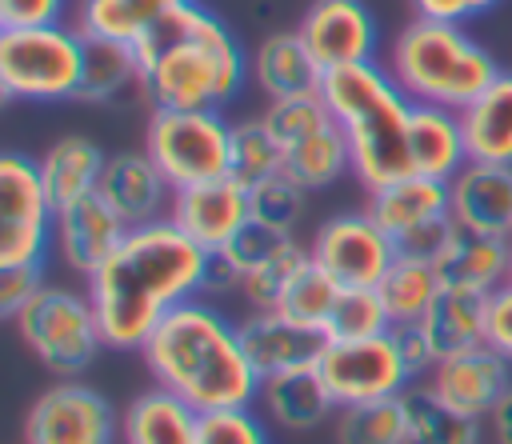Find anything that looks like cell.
I'll return each instance as SVG.
<instances>
[{
	"instance_id": "obj_15",
	"label": "cell",
	"mask_w": 512,
	"mask_h": 444,
	"mask_svg": "<svg viewBox=\"0 0 512 444\" xmlns=\"http://www.w3.org/2000/svg\"><path fill=\"white\" fill-rule=\"evenodd\" d=\"M428 388L456 412L472 420H488L512 388V364L496 348L476 344L468 352L440 356L436 368L428 372Z\"/></svg>"
},
{
	"instance_id": "obj_48",
	"label": "cell",
	"mask_w": 512,
	"mask_h": 444,
	"mask_svg": "<svg viewBox=\"0 0 512 444\" xmlns=\"http://www.w3.org/2000/svg\"><path fill=\"white\" fill-rule=\"evenodd\" d=\"M416 16H436V20H452V24H468L484 12H492L500 0H412Z\"/></svg>"
},
{
	"instance_id": "obj_17",
	"label": "cell",
	"mask_w": 512,
	"mask_h": 444,
	"mask_svg": "<svg viewBox=\"0 0 512 444\" xmlns=\"http://www.w3.org/2000/svg\"><path fill=\"white\" fill-rule=\"evenodd\" d=\"M124 236H128L124 216L100 192H92V196H84V200H76L68 208H56V240H52V248L80 276H92L120 248Z\"/></svg>"
},
{
	"instance_id": "obj_25",
	"label": "cell",
	"mask_w": 512,
	"mask_h": 444,
	"mask_svg": "<svg viewBox=\"0 0 512 444\" xmlns=\"http://www.w3.org/2000/svg\"><path fill=\"white\" fill-rule=\"evenodd\" d=\"M124 444H200V412L168 388L140 392L120 416Z\"/></svg>"
},
{
	"instance_id": "obj_47",
	"label": "cell",
	"mask_w": 512,
	"mask_h": 444,
	"mask_svg": "<svg viewBox=\"0 0 512 444\" xmlns=\"http://www.w3.org/2000/svg\"><path fill=\"white\" fill-rule=\"evenodd\" d=\"M484 344L496 348L512 364V284H504L488 296V336H484Z\"/></svg>"
},
{
	"instance_id": "obj_22",
	"label": "cell",
	"mask_w": 512,
	"mask_h": 444,
	"mask_svg": "<svg viewBox=\"0 0 512 444\" xmlns=\"http://www.w3.org/2000/svg\"><path fill=\"white\" fill-rule=\"evenodd\" d=\"M260 412L284 428V432H312L320 428L328 416H336V400L328 392V384L320 380L316 368H300V372H280L268 376L260 384Z\"/></svg>"
},
{
	"instance_id": "obj_45",
	"label": "cell",
	"mask_w": 512,
	"mask_h": 444,
	"mask_svg": "<svg viewBox=\"0 0 512 444\" xmlns=\"http://www.w3.org/2000/svg\"><path fill=\"white\" fill-rule=\"evenodd\" d=\"M392 340H396V348H400V356H404V364H408L412 376H428L436 368L440 356H436V348H432V340H428V332H424L420 320L392 324Z\"/></svg>"
},
{
	"instance_id": "obj_7",
	"label": "cell",
	"mask_w": 512,
	"mask_h": 444,
	"mask_svg": "<svg viewBox=\"0 0 512 444\" xmlns=\"http://www.w3.org/2000/svg\"><path fill=\"white\" fill-rule=\"evenodd\" d=\"M84 72V32L76 24L0 28V92L4 100H76Z\"/></svg>"
},
{
	"instance_id": "obj_24",
	"label": "cell",
	"mask_w": 512,
	"mask_h": 444,
	"mask_svg": "<svg viewBox=\"0 0 512 444\" xmlns=\"http://www.w3.org/2000/svg\"><path fill=\"white\" fill-rule=\"evenodd\" d=\"M104 148L92 140V136H80V132H68L60 140H52L40 156H36V168H40V180L52 196L56 208H68L84 196H92L100 188V176H104Z\"/></svg>"
},
{
	"instance_id": "obj_32",
	"label": "cell",
	"mask_w": 512,
	"mask_h": 444,
	"mask_svg": "<svg viewBox=\"0 0 512 444\" xmlns=\"http://www.w3.org/2000/svg\"><path fill=\"white\" fill-rule=\"evenodd\" d=\"M292 240V232H280L272 224H260V220H248L220 252H212V272H208V288H240V280L248 272H256L260 264H268L272 256H280Z\"/></svg>"
},
{
	"instance_id": "obj_19",
	"label": "cell",
	"mask_w": 512,
	"mask_h": 444,
	"mask_svg": "<svg viewBox=\"0 0 512 444\" xmlns=\"http://www.w3.org/2000/svg\"><path fill=\"white\" fill-rule=\"evenodd\" d=\"M448 212L464 228L512 236V164L468 160L448 180Z\"/></svg>"
},
{
	"instance_id": "obj_3",
	"label": "cell",
	"mask_w": 512,
	"mask_h": 444,
	"mask_svg": "<svg viewBox=\"0 0 512 444\" xmlns=\"http://www.w3.org/2000/svg\"><path fill=\"white\" fill-rule=\"evenodd\" d=\"M152 380L196 412L244 408L260 400V376L244 352L240 324H232L220 308L192 296L172 308L156 332L140 348Z\"/></svg>"
},
{
	"instance_id": "obj_23",
	"label": "cell",
	"mask_w": 512,
	"mask_h": 444,
	"mask_svg": "<svg viewBox=\"0 0 512 444\" xmlns=\"http://www.w3.org/2000/svg\"><path fill=\"white\" fill-rule=\"evenodd\" d=\"M252 80L268 100H284V96H308L320 92L324 84V68L312 60V52L304 48L300 32H268L256 52H252Z\"/></svg>"
},
{
	"instance_id": "obj_14",
	"label": "cell",
	"mask_w": 512,
	"mask_h": 444,
	"mask_svg": "<svg viewBox=\"0 0 512 444\" xmlns=\"http://www.w3.org/2000/svg\"><path fill=\"white\" fill-rule=\"evenodd\" d=\"M168 220L184 236H192L204 252H220L252 220V196L240 180L216 176V180H204V184L176 188Z\"/></svg>"
},
{
	"instance_id": "obj_49",
	"label": "cell",
	"mask_w": 512,
	"mask_h": 444,
	"mask_svg": "<svg viewBox=\"0 0 512 444\" xmlns=\"http://www.w3.org/2000/svg\"><path fill=\"white\" fill-rule=\"evenodd\" d=\"M488 424H492L496 444H512V388H508V396L496 404V412L488 416Z\"/></svg>"
},
{
	"instance_id": "obj_50",
	"label": "cell",
	"mask_w": 512,
	"mask_h": 444,
	"mask_svg": "<svg viewBox=\"0 0 512 444\" xmlns=\"http://www.w3.org/2000/svg\"><path fill=\"white\" fill-rule=\"evenodd\" d=\"M508 284H512V236H508Z\"/></svg>"
},
{
	"instance_id": "obj_20",
	"label": "cell",
	"mask_w": 512,
	"mask_h": 444,
	"mask_svg": "<svg viewBox=\"0 0 512 444\" xmlns=\"http://www.w3.org/2000/svg\"><path fill=\"white\" fill-rule=\"evenodd\" d=\"M432 264H436L440 284H448V288L496 292L508 284V236H492V232L456 224L448 248Z\"/></svg>"
},
{
	"instance_id": "obj_42",
	"label": "cell",
	"mask_w": 512,
	"mask_h": 444,
	"mask_svg": "<svg viewBox=\"0 0 512 444\" xmlns=\"http://www.w3.org/2000/svg\"><path fill=\"white\" fill-rule=\"evenodd\" d=\"M200 444H268V428L252 412V404L216 408L200 412Z\"/></svg>"
},
{
	"instance_id": "obj_28",
	"label": "cell",
	"mask_w": 512,
	"mask_h": 444,
	"mask_svg": "<svg viewBox=\"0 0 512 444\" xmlns=\"http://www.w3.org/2000/svg\"><path fill=\"white\" fill-rule=\"evenodd\" d=\"M468 160L484 164H512V68L500 76L460 112Z\"/></svg>"
},
{
	"instance_id": "obj_44",
	"label": "cell",
	"mask_w": 512,
	"mask_h": 444,
	"mask_svg": "<svg viewBox=\"0 0 512 444\" xmlns=\"http://www.w3.org/2000/svg\"><path fill=\"white\" fill-rule=\"evenodd\" d=\"M44 284V264H0V312L12 320Z\"/></svg>"
},
{
	"instance_id": "obj_16",
	"label": "cell",
	"mask_w": 512,
	"mask_h": 444,
	"mask_svg": "<svg viewBox=\"0 0 512 444\" xmlns=\"http://www.w3.org/2000/svg\"><path fill=\"white\" fill-rule=\"evenodd\" d=\"M240 340H244V352H248V360H252L260 380L280 376V372L316 368L324 348H328V332L324 328L292 320L280 308L252 312L248 320H240Z\"/></svg>"
},
{
	"instance_id": "obj_5",
	"label": "cell",
	"mask_w": 512,
	"mask_h": 444,
	"mask_svg": "<svg viewBox=\"0 0 512 444\" xmlns=\"http://www.w3.org/2000/svg\"><path fill=\"white\" fill-rule=\"evenodd\" d=\"M388 72L412 104L464 112L500 76V64L464 24L416 16L396 32Z\"/></svg>"
},
{
	"instance_id": "obj_35",
	"label": "cell",
	"mask_w": 512,
	"mask_h": 444,
	"mask_svg": "<svg viewBox=\"0 0 512 444\" xmlns=\"http://www.w3.org/2000/svg\"><path fill=\"white\" fill-rule=\"evenodd\" d=\"M336 444H408L404 396L340 408L336 412Z\"/></svg>"
},
{
	"instance_id": "obj_26",
	"label": "cell",
	"mask_w": 512,
	"mask_h": 444,
	"mask_svg": "<svg viewBox=\"0 0 512 444\" xmlns=\"http://www.w3.org/2000/svg\"><path fill=\"white\" fill-rule=\"evenodd\" d=\"M448 212V180H432L420 172H408L400 180H388L368 192V216L396 240L400 232L436 220Z\"/></svg>"
},
{
	"instance_id": "obj_41",
	"label": "cell",
	"mask_w": 512,
	"mask_h": 444,
	"mask_svg": "<svg viewBox=\"0 0 512 444\" xmlns=\"http://www.w3.org/2000/svg\"><path fill=\"white\" fill-rule=\"evenodd\" d=\"M308 264V248H300V244H288L280 256H272L268 264H260L256 272H248L244 280H240V296L252 304V312H268V308H280V300H284V292H288V284H292V276L300 272Z\"/></svg>"
},
{
	"instance_id": "obj_10",
	"label": "cell",
	"mask_w": 512,
	"mask_h": 444,
	"mask_svg": "<svg viewBox=\"0 0 512 444\" xmlns=\"http://www.w3.org/2000/svg\"><path fill=\"white\" fill-rule=\"evenodd\" d=\"M316 372L328 384L336 408L404 396L412 388V380H416L408 372V364H404L392 332L368 336V340H328Z\"/></svg>"
},
{
	"instance_id": "obj_40",
	"label": "cell",
	"mask_w": 512,
	"mask_h": 444,
	"mask_svg": "<svg viewBox=\"0 0 512 444\" xmlns=\"http://www.w3.org/2000/svg\"><path fill=\"white\" fill-rule=\"evenodd\" d=\"M248 196H252V220L272 224L280 232H292L304 220V208H308V188L296 184L288 172H276V176L260 180L256 188H248Z\"/></svg>"
},
{
	"instance_id": "obj_46",
	"label": "cell",
	"mask_w": 512,
	"mask_h": 444,
	"mask_svg": "<svg viewBox=\"0 0 512 444\" xmlns=\"http://www.w3.org/2000/svg\"><path fill=\"white\" fill-rule=\"evenodd\" d=\"M68 0H0V28H44L64 24Z\"/></svg>"
},
{
	"instance_id": "obj_13",
	"label": "cell",
	"mask_w": 512,
	"mask_h": 444,
	"mask_svg": "<svg viewBox=\"0 0 512 444\" xmlns=\"http://www.w3.org/2000/svg\"><path fill=\"white\" fill-rule=\"evenodd\" d=\"M296 32L324 72L368 64L380 48V24L364 0H312Z\"/></svg>"
},
{
	"instance_id": "obj_21",
	"label": "cell",
	"mask_w": 512,
	"mask_h": 444,
	"mask_svg": "<svg viewBox=\"0 0 512 444\" xmlns=\"http://www.w3.org/2000/svg\"><path fill=\"white\" fill-rule=\"evenodd\" d=\"M408 160H412V172H420V176L452 180L468 164V144H464L460 112L436 108V104H412Z\"/></svg>"
},
{
	"instance_id": "obj_11",
	"label": "cell",
	"mask_w": 512,
	"mask_h": 444,
	"mask_svg": "<svg viewBox=\"0 0 512 444\" xmlns=\"http://www.w3.org/2000/svg\"><path fill=\"white\" fill-rule=\"evenodd\" d=\"M120 412L84 380L44 388L24 416V444H116Z\"/></svg>"
},
{
	"instance_id": "obj_8",
	"label": "cell",
	"mask_w": 512,
	"mask_h": 444,
	"mask_svg": "<svg viewBox=\"0 0 512 444\" xmlns=\"http://www.w3.org/2000/svg\"><path fill=\"white\" fill-rule=\"evenodd\" d=\"M144 152L172 188L204 184L228 176L232 124L220 116V108H152Z\"/></svg>"
},
{
	"instance_id": "obj_39",
	"label": "cell",
	"mask_w": 512,
	"mask_h": 444,
	"mask_svg": "<svg viewBox=\"0 0 512 444\" xmlns=\"http://www.w3.org/2000/svg\"><path fill=\"white\" fill-rule=\"evenodd\" d=\"M336 296H340V284L308 256V264L292 276V284H288V292H284V300H280V312L292 316V320H304V324L324 328L328 316H332Z\"/></svg>"
},
{
	"instance_id": "obj_36",
	"label": "cell",
	"mask_w": 512,
	"mask_h": 444,
	"mask_svg": "<svg viewBox=\"0 0 512 444\" xmlns=\"http://www.w3.org/2000/svg\"><path fill=\"white\" fill-rule=\"evenodd\" d=\"M284 172V152L276 144V136L268 132V124L256 120H240L232 124V156H228V176L240 180L244 188H256L260 180Z\"/></svg>"
},
{
	"instance_id": "obj_38",
	"label": "cell",
	"mask_w": 512,
	"mask_h": 444,
	"mask_svg": "<svg viewBox=\"0 0 512 444\" xmlns=\"http://www.w3.org/2000/svg\"><path fill=\"white\" fill-rule=\"evenodd\" d=\"M260 120L268 124V132L276 136V144H280V152H284V148H292L296 140L320 132L324 124H332V112H328V104H324L320 92H308V96L268 100L264 112H260Z\"/></svg>"
},
{
	"instance_id": "obj_6",
	"label": "cell",
	"mask_w": 512,
	"mask_h": 444,
	"mask_svg": "<svg viewBox=\"0 0 512 444\" xmlns=\"http://www.w3.org/2000/svg\"><path fill=\"white\" fill-rule=\"evenodd\" d=\"M20 340L28 352L56 376V380H80L104 344L96 304L88 288H64V284H44L16 316H12Z\"/></svg>"
},
{
	"instance_id": "obj_27",
	"label": "cell",
	"mask_w": 512,
	"mask_h": 444,
	"mask_svg": "<svg viewBox=\"0 0 512 444\" xmlns=\"http://www.w3.org/2000/svg\"><path fill=\"white\" fill-rule=\"evenodd\" d=\"M488 296L492 292L448 288V284L436 292V300L420 316L436 356H452V352H468V348L484 344V336H488Z\"/></svg>"
},
{
	"instance_id": "obj_34",
	"label": "cell",
	"mask_w": 512,
	"mask_h": 444,
	"mask_svg": "<svg viewBox=\"0 0 512 444\" xmlns=\"http://www.w3.org/2000/svg\"><path fill=\"white\" fill-rule=\"evenodd\" d=\"M376 288H380V296L388 304L392 324H400V320H420L444 284H440L432 260H416V256H400L396 252V260L388 264V272L380 276Z\"/></svg>"
},
{
	"instance_id": "obj_31",
	"label": "cell",
	"mask_w": 512,
	"mask_h": 444,
	"mask_svg": "<svg viewBox=\"0 0 512 444\" xmlns=\"http://www.w3.org/2000/svg\"><path fill=\"white\" fill-rule=\"evenodd\" d=\"M284 172L296 184H304L308 192L332 188L340 176L352 172V148H348L344 128L332 120L320 132H312V136L296 140L292 148H284Z\"/></svg>"
},
{
	"instance_id": "obj_29",
	"label": "cell",
	"mask_w": 512,
	"mask_h": 444,
	"mask_svg": "<svg viewBox=\"0 0 512 444\" xmlns=\"http://www.w3.org/2000/svg\"><path fill=\"white\" fill-rule=\"evenodd\" d=\"M128 88H140V60L132 44L84 36V72L76 100L80 104H112Z\"/></svg>"
},
{
	"instance_id": "obj_37",
	"label": "cell",
	"mask_w": 512,
	"mask_h": 444,
	"mask_svg": "<svg viewBox=\"0 0 512 444\" xmlns=\"http://www.w3.org/2000/svg\"><path fill=\"white\" fill-rule=\"evenodd\" d=\"M324 332L328 340H368L392 332V316L380 288H340Z\"/></svg>"
},
{
	"instance_id": "obj_43",
	"label": "cell",
	"mask_w": 512,
	"mask_h": 444,
	"mask_svg": "<svg viewBox=\"0 0 512 444\" xmlns=\"http://www.w3.org/2000/svg\"><path fill=\"white\" fill-rule=\"evenodd\" d=\"M452 232H456V220H452V212H444L436 220H424V224L400 232L396 236V252L400 256H416V260H436L448 248Z\"/></svg>"
},
{
	"instance_id": "obj_1",
	"label": "cell",
	"mask_w": 512,
	"mask_h": 444,
	"mask_svg": "<svg viewBox=\"0 0 512 444\" xmlns=\"http://www.w3.org/2000/svg\"><path fill=\"white\" fill-rule=\"evenodd\" d=\"M208 272L212 252L184 236L168 216L128 228L120 248L84 276L104 344L116 352H140L172 308L208 288Z\"/></svg>"
},
{
	"instance_id": "obj_33",
	"label": "cell",
	"mask_w": 512,
	"mask_h": 444,
	"mask_svg": "<svg viewBox=\"0 0 512 444\" xmlns=\"http://www.w3.org/2000/svg\"><path fill=\"white\" fill-rule=\"evenodd\" d=\"M408 412V444H480V420L444 404L428 384H412L404 392Z\"/></svg>"
},
{
	"instance_id": "obj_30",
	"label": "cell",
	"mask_w": 512,
	"mask_h": 444,
	"mask_svg": "<svg viewBox=\"0 0 512 444\" xmlns=\"http://www.w3.org/2000/svg\"><path fill=\"white\" fill-rule=\"evenodd\" d=\"M184 0H76L72 24L84 36L136 44L160 16L180 8Z\"/></svg>"
},
{
	"instance_id": "obj_12",
	"label": "cell",
	"mask_w": 512,
	"mask_h": 444,
	"mask_svg": "<svg viewBox=\"0 0 512 444\" xmlns=\"http://www.w3.org/2000/svg\"><path fill=\"white\" fill-rule=\"evenodd\" d=\"M308 256L340 288H376L388 264L396 260V240L368 216V208L336 212L312 232Z\"/></svg>"
},
{
	"instance_id": "obj_4",
	"label": "cell",
	"mask_w": 512,
	"mask_h": 444,
	"mask_svg": "<svg viewBox=\"0 0 512 444\" xmlns=\"http://www.w3.org/2000/svg\"><path fill=\"white\" fill-rule=\"evenodd\" d=\"M320 96L332 120L344 128L352 148V176L372 192L388 180L412 172L408 160V120L412 100L392 80L388 64H344L324 72Z\"/></svg>"
},
{
	"instance_id": "obj_9",
	"label": "cell",
	"mask_w": 512,
	"mask_h": 444,
	"mask_svg": "<svg viewBox=\"0 0 512 444\" xmlns=\"http://www.w3.org/2000/svg\"><path fill=\"white\" fill-rule=\"evenodd\" d=\"M56 240V204L32 156L0 160V264H44Z\"/></svg>"
},
{
	"instance_id": "obj_2",
	"label": "cell",
	"mask_w": 512,
	"mask_h": 444,
	"mask_svg": "<svg viewBox=\"0 0 512 444\" xmlns=\"http://www.w3.org/2000/svg\"><path fill=\"white\" fill-rule=\"evenodd\" d=\"M132 48L140 92L152 108H224L252 76V56L236 32L200 0H184L160 16Z\"/></svg>"
},
{
	"instance_id": "obj_18",
	"label": "cell",
	"mask_w": 512,
	"mask_h": 444,
	"mask_svg": "<svg viewBox=\"0 0 512 444\" xmlns=\"http://www.w3.org/2000/svg\"><path fill=\"white\" fill-rule=\"evenodd\" d=\"M120 216L128 228L136 224H152V220H164L168 208H172V184L164 180V172L156 168V160L148 152H112L108 164H104V176H100V188H96Z\"/></svg>"
}]
</instances>
